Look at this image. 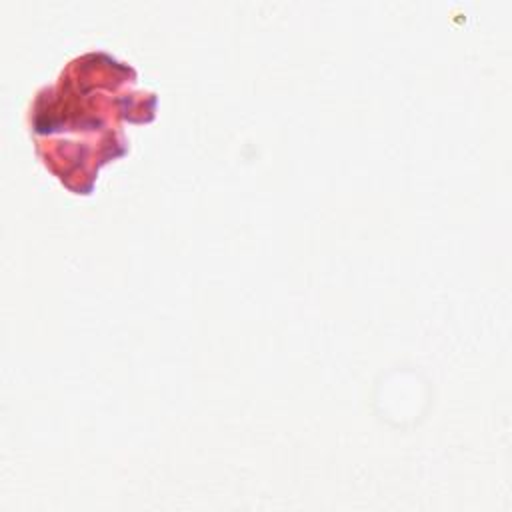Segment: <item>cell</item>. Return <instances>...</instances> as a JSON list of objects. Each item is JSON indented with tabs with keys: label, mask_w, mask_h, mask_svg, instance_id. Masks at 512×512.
I'll list each match as a JSON object with an SVG mask.
<instances>
[{
	"label": "cell",
	"mask_w": 512,
	"mask_h": 512,
	"mask_svg": "<svg viewBox=\"0 0 512 512\" xmlns=\"http://www.w3.org/2000/svg\"><path fill=\"white\" fill-rule=\"evenodd\" d=\"M104 52L74 58L30 106V134L46 168L76 194L92 190L98 168L128 150L122 122H150L156 94Z\"/></svg>",
	"instance_id": "1"
}]
</instances>
